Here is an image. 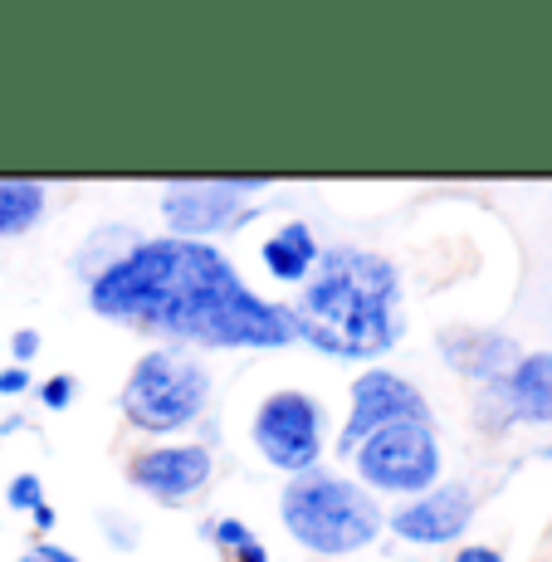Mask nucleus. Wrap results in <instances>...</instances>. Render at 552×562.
Instances as JSON below:
<instances>
[{
	"instance_id": "nucleus-2",
	"label": "nucleus",
	"mask_w": 552,
	"mask_h": 562,
	"mask_svg": "<svg viewBox=\"0 0 552 562\" xmlns=\"http://www.w3.org/2000/svg\"><path fill=\"white\" fill-rule=\"evenodd\" d=\"M318 279H308L294 313V333L342 362L382 358L402 342V269L386 255L333 245L318 250Z\"/></svg>"
},
{
	"instance_id": "nucleus-6",
	"label": "nucleus",
	"mask_w": 552,
	"mask_h": 562,
	"mask_svg": "<svg viewBox=\"0 0 552 562\" xmlns=\"http://www.w3.org/2000/svg\"><path fill=\"white\" fill-rule=\"evenodd\" d=\"M323 406L303 392H274L255 411V446L274 470L308 474L323 460Z\"/></svg>"
},
{
	"instance_id": "nucleus-11",
	"label": "nucleus",
	"mask_w": 552,
	"mask_h": 562,
	"mask_svg": "<svg viewBox=\"0 0 552 562\" xmlns=\"http://www.w3.org/2000/svg\"><path fill=\"white\" fill-rule=\"evenodd\" d=\"M474 514V494L464 484H436V490L416 494L410 504L392 514V533L406 543H454V538L470 528Z\"/></svg>"
},
{
	"instance_id": "nucleus-20",
	"label": "nucleus",
	"mask_w": 552,
	"mask_h": 562,
	"mask_svg": "<svg viewBox=\"0 0 552 562\" xmlns=\"http://www.w3.org/2000/svg\"><path fill=\"white\" fill-rule=\"evenodd\" d=\"M30 558H35V562H79L74 553H64V548H54V543H40Z\"/></svg>"
},
{
	"instance_id": "nucleus-1",
	"label": "nucleus",
	"mask_w": 552,
	"mask_h": 562,
	"mask_svg": "<svg viewBox=\"0 0 552 562\" xmlns=\"http://www.w3.org/2000/svg\"><path fill=\"white\" fill-rule=\"evenodd\" d=\"M93 313L201 348H284L294 313L259 299L211 240H137L89 284Z\"/></svg>"
},
{
	"instance_id": "nucleus-23",
	"label": "nucleus",
	"mask_w": 552,
	"mask_h": 562,
	"mask_svg": "<svg viewBox=\"0 0 552 562\" xmlns=\"http://www.w3.org/2000/svg\"><path fill=\"white\" fill-rule=\"evenodd\" d=\"M35 528H40V533L54 528V509H49V504H40V509H35Z\"/></svg>"
},
{
	"instance_id": "nucleus-14",
	"label": "nucleus",
	"mask_w": 552,
	"mask_h": 562,
	"mask_svg": "<svg viewBox=\"0 0 552 562\" xmlns=\"http://www.w3.org/2000/svg\"><path fill=\"white\" fill-rule=\"evenodd\" d=\"M45 215V187L40 181H0V235H25Z\"/></svg>"
},
{
	"instance_id": "nucleus-22",
	"label": "nucleus",
	"mask_w": 552,
	"mask_h": 562,
	"mask_svg": "<svg viewBox=\"0 0 552 562\" xmlns=\"http://www.w3.org/2000/svg\"><path fill=\"white\" fill-rule=\"evenodd\" d=\"M464 553H470V562H504L494 548H464Z\"/></svg>"
},
{
	"instance_id": "nucleus-9",
	"label": "nucleus",
	"mask_w": 552,
	"mask_h": 562,
	"mask_svg": "<svg viewBox=\"0 0 552 562\" xmlns=\"http://www.w3.org/2000/svg\"><path fill=\"white\" fill-rule=\"evenodd\" d=\"M396 420H430L426 396H420L406 376L382 372V367H376V372H362L352 386V411H348V426H342V436H338V450L352 456L367 436L396 426Z\"/></svg>"
},
{
	"instance_id": "nucleus-10",
	"label": "nucleus",
	"mask_w": 552,
	"mask_h": 562,
	"mask_svg": "<svg viewBox=\"0 0 552 562\" xmlns=\"http://www.w3.org/2000/svg\"><path fill=\"white\" fill-rule=\"evenodd\" d=\"M211 470L215 464H211V450L205 446H151L127 464L137 490H147L151 499H161V504H181V499H191V494H201L205 484H211Z\"/></svg>"
},
{
	"instance_id": "nucleus-21",
	"label": "nucleus",
	"mask_w": 552,
	"mask_h": 562,
	"mask_svg": "<svg viewBox=\"0 0 552 562\" xmlns=\"http://www.w3.org/2000/svg\"><path fill=\"white\" fill-rule=\"evenodd\" d=\"M230 562H269V553L259 543H245V548H235V553H225Z\"/></svg>"
},
{
	"instance_id": "nucleus-17",
	"label": "nucleus",
	"mask_w": 552,
	"mask_h": 562,
	"mask_svg": "<svg viewBox=\"0 0 552 562\" xmlns=\"http://www.w3.org/2000/svg\"><path fill=\"white\" fill-rule=\"evenodd\" d=\"M69 396H74V376H49V382L45 386H40V402H45L49 411H64V406H69Z\"/></svg>"
},
{
	"instance_id": "nucleus-18",
	"label": "nucleus",
	"mask_w": 552,
	"mask_h": 562,
	"mask_svg": "<svg viewBox=\"0 0 552 562\" xmlns=\"http://www.w3.org/2000/svg\"><path fill=\"white\" fill-rule=\"evenodd\" d=\"M20 392H30L25 367H5V372H0V396H20Z\"/></svg>"
},
{
	"instance_id": "nucleus-24",
	"label": "nucleus",
	"mask_w": 552,
	"mask_h": 562,
	"mask_svg": "<svg viewBox=\"0 0 552 562\" xmlns=\"http://www.w3.org/2000/svg\"><path fill=\"white\" fill-rule=\"evenodd\" d=\"M20 562H35V558H30V553H25V558H20Z\"/></svg>"
},
{
	"instance_id": "nucleus-12",
	"label": "nucleus",
	"mask_w": 552,
	"mask_h": 562,
	"mask_svg": "<svg viewBox=\"0 0 552 562\" xmlns=\"http://www.w3.org/2000/svg\"><path fill=\"white\" fill-rule=\"evenodd\" d=\"M440 352L460 376H480V382H494L518 362V342L489 328H446L440 333Z\"/></svg>"
},
{
	"instance_id": "nucleus-8",
	"label": "nucleus",
	"mask_w": 552,
	"mask_h": 562,
	"mask_svg": "<svg viewBox=\"0 0 552 562\" xmlns=\"http://www.w3.org/2000/svg\"><path fill=\"white\" fill-rule=\"evenodd\" d=\"M480 420L489 430H504V426H514V420L552 426V352H528V358H518L504 376L484 382Z\"/></svg>"
},
{
	"instance_id": "nucleus-7",
	"label": "nucleus",
	"mask_w": 552,
	"mask_h": 562,
	"mask_svg": "<svg viewBox=\"0 0 552 562\" xmlns=\"http://www.w3.org/2000/svg\"><path fill=\"white\" fill-rule=\"evenodd\" d=\"M264 177H225V181H171L161 187V221L177 240H205L245 221V196H259Z\"/></svg>"
},
{
	"instance_id": "nucleus-3",
	"label": "nucleus",
	"mask_w": 552,
	"mask_h": 562,
	"mask_svg": "<svg viewBox=\"0 0 552 562\" xmlns=\"http://www.w3.org/2000/svg\"><path fill=\"white\" fill-rule=\"evenodd\" d=\"M279 509H284L289 533L308 553H323V558H348L382 533V509H376L372 494L328 470L294 474L284 484V504Z\"/></svg>"
},
{
	"instance_id": "nucleus-4",
	"label": "nucleus",
	"mask_w": 552,
	"mask_h": 562,
	"mask_svg": "<svg viewBox=\"0 0 552 562\" xmlns=\"http://www.w3.org/2000/svg\"><path fill=\"white\" fill-rule=\"evenodd\" d=\"M211 402V372L187 352H147L123 382V416L147 436L181 430Z\"/></svg>"
},
{
	"instance_id": "nucleus-19",
	"label": "nucleus",
	"mask_w": 552,
	"mask_h": 562,
	"mask_svg": "<svg viewBox=\"0 0 552 562\" xmlns=\"http://www.w3.org/2000/svg\"><path fill=\"white\" fill-rule=\"evenodd\" d=\"M10 352H15L20 362H30V358L40 352V333H35V328H20V333H15V342H10Z\"/></svg>"
},
{
	"instance_id": "nucleus-15",
	"label": "nucleus",
	"mask_w": 552,
	"mask_h": 562,
	"mask_svg": "<svg viewBox=\"0 0 552 562\" xmlns=\"http://www.w3.org/2000/svg\"><path fill=\"white\" fill-rule=\"evenodd\" d=\"M205 538H211L221 553H235V548H245V543H255V533H250V524H240V518H215V524H205L201 528Z\"/></svg>"
},
{
	"instance_id": "nucleus-13",
	"label": "nucleus",
	"mask_w": 552,
	"mask_h": 562,
	"mask_svg": "<svg viewBox=\"0 0 552 562\" xmlns=\"http://www.w3.org/2000/svg\"><path fill=\"white\" fill-rule=\"evenodd\" d=\"M264 265H269V274L284 279V284H308L313 265H318V235H313L303 221L279 225V231L264 240Z\"/></svg>"
},
{
	"instance_id": "nucleus-16",
	"label": "nucleus",
	"mask_w": 552,
	"mask_h": 562,
	"mask_svg": "<svg viewBox=\"0 0 552 562\" xmlns=\"http://www.w3.org/2000/svg\"><path fill=\"white\" fill-rule=\"evenodd\" d=\"M5 499H10V509H30V514H35L40 504H45V490H40V480H35V474H20V480L10 484V494H5Z\"/></svg>"
},
{
	"instance_id": "nucleus-5",
	"label": "nucleus",
	"mask_w": 552,
	"mask_h": 562,
	"mask_svg": "<svg viewBox=\"0 0 552 562\" xmlns=\"http://www.w3.org/2000/svg\"><path fill=\"white\" fill-rule=\"evenodd\" d=\"M357 456V474L386 494H426L440 480V440L430 420H396L367 436Z\"/></svg>"
}]
</instances>
